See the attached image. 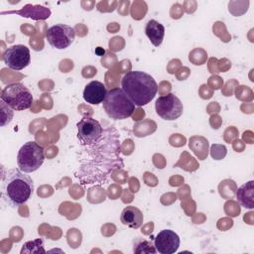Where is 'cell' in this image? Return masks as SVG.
Returning <instances> with one entry per match:
<instances>
[{
  "mask_svg": "<svg viewBox=\"0 0 254 254\" xmlns=\"http://www.w3.org/2000/svg\"><path fill=\"white\" fill-rule=\"evenodd\" d=\"M106 92V87L102 82L92 80L83 89V99L89 104L96 105L103 102Z\"/></svg>",
  "mask_w": 254,
  "mask_h": 254,
  "instance_id": "8fae6325",
  "label": "cell"
},
{
  "mask_svg": "<svg viewBox=\"0 0 254 254\" xmlns=\"http://www.w3.org/2000/svg\"><path fill=\"white\" fill-rule=\"evenodd\" d=\"M1 106V126H5L6 124L10 123V121L12 120L13 117V111L12 108H10L5 102H3L1 100L0 103Z\"/></svg>",
  "mask_w": 254,
  "mask_h": 254,
  "instance_id": "e0dca14e",
  "label": "cell"
},
{
  "mask_svg": "<svg viewBox=\"0 0 254 254\" xmlns=\"http://www.w3.org/2000/svg\"><path fill=\"white\" fill-rule=\"evenodd\" d=\"M236 199L245 208L252 209L254 207V181H249L238 188Z\"/></svg>",
  "mask_w": 254,
  "mask_h": 254,
  "instance_id": "4fadbf2b",
  "label": "cell"
},
{
  "mask_svg": "<svg viewBox=\"0 0 254 254\" xmlns=\"http://www.w3.org/2000/svg\"><path fill=\"white\" fill-rule=\"evenodd\" d=\"M145 34L155 47H159L165 36V27L156 20H150L146 24Z\"/></svg>",
  "mask_w": 254,
  "mask_h": 254,
  "instance_id": "5bb4252c",
  "label": "cell"
},
{
  "mask_svg": "<svg viewBox=\"0 0 254 254\" xmlns=\"http://www.w3.org/2000/svg\"><path fill=\"white\" fill-rule=\"evenodd\" d=\"M24 253H46V250L44 248V239L38 238L24 243L21 249V254Z\"/></svg>",
  "mask_w": 254,
  "mask_h": 254,
  "instance_id": "2e32d148",
  "label": "cell"
},
{
  "mask_svg": "<svg viewBox=\"0 0 254 254\" xmlns=\"http://www.w3.org/2000/svg\"><path fill=\"white\" fill-rule=\"evenodd\" d=\"M2 59L8 67L21 70L28 66L31 62L30 50L24 45H14L5 50Z\"/></svg>",
  "mask_w": 254,
  "mask_h": 254,
  "instance_id": "9c48e42d",
  "label": "cell"
},
{
  "mask_svg": "<svg viewBox=\"0 0 254 254\" xmlns=\"http://www.w3.org/2000/svg\"><path fill=\"white\" fill-rule=\"evenodd\" d=\"M154 246L157 252L161 254H173L179 249L180 237L175 231L164 229L155 237Z\"/></svg>",
  "mask_w": 254,
  "mask_h": 254,
  "instance_id": "30bf717a",
  "label": "cell"
},
{
  "mask_svg": "<svg viewBox=\"0 0 254 254\" xmlns=\"http://www.w3.org/2000/svg\"><path fill=\"white\" fill-rule=\"evenodd\" d=\"M15 13L20 14L23 17H30L33 19H47L50 17L51 11L48 8L39 5H26L20 11H16Z\"/></svg>",
  "mask_w": 254,
  "mask_h": 254,
  "instance_id": "9a60e30c",
  "label": "cell"
},
{
  "mask_svg": "<svg viewBox=\"0 0 254 254\" xmlns=\"http://www.w3.org/2000/svg\"><path fill=\"white\" fill-rule=\"evenodd\" d=\"M102 104L106 114L115 120L126 119L135 111V104L119 87L107 90Z\"/></svg>",
  "mask_w": 254,
  "mask_h": 254,
  "instance_id": "3957f363",
  "label": "cell"
},
{
  "mask_svg": "<svg viewBox=\"0 0 254 254\" xmlns=\"http://www.w3.org/2000/svg\"><path fill=\"white\" fill-rule=\"evenodd\" d=\"M44 148L35 141L25 143L17 155V164L19 169L24 173L37 171L44 163Z\"/></svg>",
  "mask_w": 254,
  "mask_h": 254,
  "instance_id": "5b68a950",
  "label": "cell"
},
{
  "mask_svg": "<svg viewBox=\"0 0 254 254\" xmlns=\"http://www.w3.org/2000/svg\"><path fill=\"white\" fill-rule=\"evenodd\" d=\"M1 100L13 110L22 111L32 106L33 95L23 83L15 82L10 83L3 88L1 92Z\"/></svg>",
  "mask_w": 254,
  "mask_h": 254,
  "instance_id": "277c9868",
  "label": "cell"
},
{
  "mask_svg": "<svg viewBox=\"0 0 254 254\" xmlns=\"http://www.w3.org/2000/svg\"><path fill=\"white\" fill-rule=\"evenodd\" d=\"M137 247L134 248L135 253H156L157 250L155 246L150 241H142L136 245Z\"/></svg>",
  "mask_w": 254,
  "mask_h": 254,
  "instance_id": "ac0fdd59",
  "label": "cell"
},
{
  "mask_svg": "<svg viewBox=\"0 0 254 254\" xmlns=\"http://www.w3.org/2000/svg\"><path fill=\"white\" fill-rule=\"evenodd\" d=\"M33 191V180L20 169L9 170L2 178V198L11 207L24 204Z\"/></svg>",
  "mask_w": 254,
  "mask_h": 254,
  "instance_id": "7a4b0ae2",
  "label": "cell"
},
{
  "mask_svg": "<svg viewBox=\"0 0 254 254\" xmlns=\"http://www.w3.org/2000/svg\"><path fill=\"white\" fill-rule=\"evenodd\" d=\"M143 219L144 217L142 211L134 205L126 206L122 210L120 215V220L122 224L132 229L139 228L143 223Z\"/></svg>",
  "mask_w": 254,
  "mask_h": 254,
  "instance_id": "7c38bea8",
  "label": "cell"
},
{
  "mask_svg": "<svg viewBox=\"0 0 254 254\" xmlns=\"http://www.w3.org/2000/svg\"><path fill=\"white\" fill-rule=\"evenodd\" d=\"M77 138L82 145H93L102 136V126L90 116H84L76 125Z\"/></svg>",
  "mask_w": 254,
  "mask_h": 254,
  "instance_id": "ba28073f",
  "label": "cell"
},
{
  "mask_svg": "<svg viewBox=\"0 0 254 254\" xmlns=\"http://www.w3.org/2000/svg\"><path fill=\"white\" fill-rule=\"evenodd\" d=\"M157 114L164 120L173 121L178 119L184 111V106L179 97L174 93L159 96L155 103Z\"/></svg>",
  "mask_w": 254,
  "mask_h": 254,
  "instance_id": "8992f818",
  "label": "cell"
},
{
  "mask_svg": "<svg viewBox=\"0 0 254 254\" xmlns=\"http://www.w3.org/2000/svg\"><path fill=\"white\" fill-rule=\"evenodd\" d=\"M48 43L55 49L64 50L71 45L75 38V31L68 25L56 24L46 32Z\"/></svg>",
  "mask_w": 254,
  "mask_h": 254,
  "instance_id": "52a82bcc",
  "label": "cell"
},
{
  "mask_svg": "<svg viewBox=\"0 0 254 254\" xmlns=\"http://www.w3.org/2000/svg\"><path fill=\"white\" fill-rule=\"evenodd\" d=\"M121 88L135 105L144 106L155 97L158 84L149 73L131 70L122 77Z\"/></svg>",
  "mask_w": 254,
  "mask_h": 254,
  "instance_id": "6da1fadb",
  "label": "cell"
}]
</instances>
